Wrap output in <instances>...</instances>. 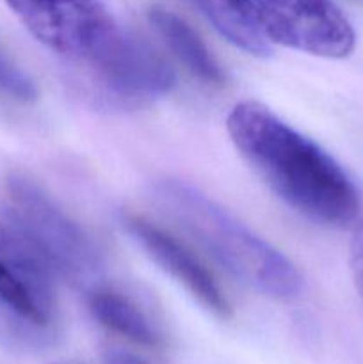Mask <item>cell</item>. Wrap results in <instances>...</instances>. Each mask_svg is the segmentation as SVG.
I'll list each match as a JSON object with an SVG mask.
<instances>
[{
    "mask_svg": "<svg viewBox=\"0 0 363 364\" xmlns=\"http://www.w3.org/2000/svg\"><path fill=\"white\" fill-rule=\"evenodd\" d=\"M6 217L36 242L57 276L82 283L102 269V255L93 238L34 181L11 176L6 183Z\"/></svg>",
    "mask_w": 363,
    "mask_h": 364,
    "instance_id": "4",
    "label": "cell"
},
{
    "mask_svg": "<svg viewBox=\"0 0 363 364\" xmlns=\"http://www.w3.org/2000/svg\"><path fill=\"white\" fill-rule=\"evenodd\" d=\"M148 16L171 52L194 77L206 84L223 85L224 73L219 63L187 21L164 7H152Z\"/></svg>",
    "mask_w": 363,
    "mask_h": 364,
    "instance_id": "9",
    "label": "cell"
},
{
    "mask_svg": "<svg viewBox=\"0 0 363 364\" xmlns=\"http://www.w3.org/2000/svg\"><path fill=\"white\" fill-rule=\"evenodd\" d=\"M0 299L6 301L9 306H13L18 313H21L25 318L34 322L36 326L46 327L50 323V320L34 304L27 290L14 279L13 274L2 263H0Z\"/></svg>",
    "mask_w": 363,
    "mask_h": 364,
    "instance_id": "12",
    "label": "cell"
},
{
    "mask_svg": "<svg viewBox=\"0 0 363 364\" xmlns=\"http://www.w3.org/2000/svg\"><path fill=\"white\" fill-rule=\"evenodd\" d=\"M89 309L103 327L134 343L142 347H159L162 341L144 313L116 291L93 294L89 299Z\"/></svg>",
    "mask_w": 363,
    "mask_h": 364,
    "instance_id": "10",
    "label": "cell"
},
{
    "mask_svg": "<svg viewBox=\"0 0 363 364\" xmlns=\"http://www.w3.org/2000/svg\"><path fill=\"white\" fill-rule=\"evenodd\" d=\"M267 43L324 59H344L354 50L351 21L333 0H226Z\"/></svg>",
    "mask_w": 363,
    "mask_h": 364,
    "instance_id": "3",
    "label": "cell"
},
{
    "mask_svg": "<svg viewBox=\"0 0 363 364\" xmlns=\"http://www.w3.org/2000/svg\"><path fill=\"white\" fill-rule=\"evenodd\" d=\"M103 364H149L139 355L121 348H107L103 352Z\"/></svg>",
    "mask_w": 363,
    "mask_h": 364,
    "instance_id": "15",
    "label": "cell"
},
{
    "mask_svg": "<svg viewBox=\"0 0 363 364\" xmlns=\"http://www.w3.org/2000/svg\"><path fill=\"white\" fill-rule=\"evenodd\" d=\"M0 92L16 102H32L38 95L34 82L2 52H0Z\"/></svg>",
    "mask_w": 363,
    "mask_h": 364,
    "instance_id": "13",
    "label": "cell"
},
{
    "mask_svg": "<svg viewBox=\"0 0 363 364\" xmlns=\"http://www.w3.org/2000/svg\"><path fill=\"white\" fill-rule=\"evenodd\" d=\"M0 263L27 290L39 311L52 320L56 269L45 252L11 219H0Z\"/></svg>",
    "mask_w": 363,
    "mask_h": 364,
    "instance_id": "8",
    "label": "cell"
},
{
    "mask_svg": "<svg viewBox=\"0 0 363 364\" xmlns=\"http://www.w3.org/2000/svg\"><path fill=\"white\" fill-rule=\"evenodd\" d=\"M6 4L41 45L82 63H89L121 28L100 0H6Z\"/></svg>",
    "mask_w": 363,
    "mask_h": 364,
    "instance_id": "5",
    "label": "cell"
},
{
    "mask_svg": "<svg viewBox=\"0 0 363 364\" xmlns=\"http://www.w3.org/2000/svg\"><path fill=\"white\" fill-rule=\"evenodd\" d=\"M226 130L249 166L288 206L331 226L356 219L359 196L351 178L333 156L265 105L237 103Z\"/></svg>",
    "mask_w": 363,
    "mask_h": 364,
    "instance_id": "1",
    "label": "cell"
},
{
    "mask_svg": "<svg viewBox=\"0 0 363 364\" xmlns=\"http://www.w3.org/2000/svg\"><path fill=\"white\" fill-rule=\"evenodd\" d=\"M194 6L205 14L206 20L226 38L231 45L256 57H265L270 53V45L260 38L226 0H192Z\"/></svg>",
    "mask_w": 363,
    "mask_h": 364,
    "instance_id": "11",
    "label": "cell"
},
{
    "mask_svg": "<svg viewBox=\"0 0 363 364\" xmlns=\"http://www.w3.org/2000/svg\"><path fill=\"white\" fill-rule=\"evenodd\" d=\"M88 64L112 95L130 102L167 95L177 82L174 71L164 57L123 28Z\"/></svg>",
    "mask_w": 363,
    "mask_h": 364,
    "instance_id": "6",
    "label": "cell"
},
{
    "mask_svg": "<svg viewBox=\"0 0 363 364\" xmlns=\"http://www.w3.org/2000/svg\"><path fill=\"white\" fill-rule=\"evenodd\" d=\"M349 263H351L352 279H354L356 291L363 302V219L354 228L349 247Z\"/></svg>",
    "mask_w": 363,
    "mask_h": 364,
    "instance_id": "14",
    "label": "cell"
},
{
    "mask_svg": "<svg viewBox=\"0 0 363 364\" xmlns=\"http://www.w3.org/2000/svg\"><path fill=\"white\" fill-rule=\"evenodd\" d=\"M125 228L152 256L153 262L184 284L210 313L219 318H228L231 315L230 304L212 274L184 244L142 217L128 215L125 219Z\"/></svg>",
    "mask_w": 363,
    "mask_h": 364,
    "instance_id": "7",
    "label": "cell"
},
{
    "mask_svg": "<svg viewBox=\"0 0 363 364\" xmlns=\"http://www.w3.org/2000/svg\"><path fill=\"white\" fill-rule=\"evenodd\" d=\"M155 199L242 284L280 301L301 294L302 276L298 267L196 187L180 180H164L155 187Z\"/></svg>",
    "mask_w": 363,
    "mask_h": 364,
    "instance_id": "2",
    "label": "cell"
}]
</instances>
